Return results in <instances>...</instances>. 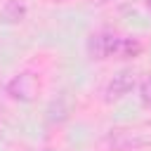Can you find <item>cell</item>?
I'll list each match as a JSON object with an SVG mask.
<instances>
[{"mask_svg":"<svg viewBox=\"0 0 151 151\" xmlns=\"http://www.w3.org/2000/svg\"><path fill=\"white\" fill-rule=\"evenodd\" d=\"M40 151H52V149H40Z\"/></svg>","mask_w":151,"mask_h":151,"instance_id":"ba28073f","label":"cell"},{"mask_svg":"<svg viewBox=\"0 0 151 151\" xmlns=\"http://www.w3.org/2000/svg\"><path fill=\"white\" fill-rule=\"evenodd\" d=\"M146 7H149V9H151V0H146Z\"/></svg>","mask_w":151,"mask_h":151,"instance_id":"52a82bcc","label":"cell"},{"mask_svg":"<svg viewBox=\"0 0 151 151\" xmlns=\"http://www.w3.org/2000/svg\"><path fill=\"white\" fill-rule=\"evenodd\" d=\"M38 90H40V83H38L35 73H31V71H19L5 85V92L12 99H17V101H31V99H35Z\"/></svg>","mask_w":151,"mask_h":151,"instance_id":"7a4b0ae2","label":"cell"},{"mask_svg":"<svg viewBox=\"0 0 151 151\" xmlns=\"http://www.w3.org/2000/svg\"><path fill=\"white\" fill-rule=\"evenodd\" d=\"M134 85H137L134 71H132V68H123V71L113 73V78L106 83V87H104V99H106V101H118V99L127 97V94L134 90Z\"/></svg>","mask_w":151,"mask_h":151,"instance_id":"3957f363","label":"cell"},{"mask_svg":"<svg viewBox=\"0 0 151 151\" xmlns=\"http://www.w3.org/2000/svg\"><path fill=\"white\" fill-rule=\"evenodd\" d=\"M26 17V5L24 2H19V0H7L5 5H2V19L7 21V24H17V21H21Z\"/></svg>","mask_w":151,"mask_h":151,"instance_id":"277c9868","label":"cell"},{"mask_svg":"<svg viewBox=\"0 0 151 151\" xmlns=\"http://www.w3.org/2000/svg\"><path fill=\"white\" fill-rule=\"evenodd\" d=\"M139 52H142V42H139L137 38H123V40H120L118 57H123V59H132V57H137Z\"/></svg>","mask_w":151,"mask_h":151,"instance_id":"5b68a950","label":"cell"},{"mask_svg":"<svg viewBox=\"0 0 151 151\" xmlns=\"http://www.w3.org/2000/svg\"><path fill=\"white\" fill-rule=\"evenodd\" d=\"M120 40L123 35H118L116 31H109V28H101L97 33H92L85 42V50L90 54V59H111V57H118V50H120Z\"/></svg>","mask_w":151,"mask_h":151,"instance_id":"6da1fadb","label":"cell"},{"mask_svg":"<svg viewBox=\"0 0 151 151\" xmlns=\"http://www.w3.org/2000/svg\"><path fill=\"white\" fill-rule=\"evenodd\" d=\"M139 99L146 109H151V73H146L139 83Z\"/></svg>","mask_w":151,"mask_h":151,"instance_id":"8992f818","label":"cell"}]
</instances>
